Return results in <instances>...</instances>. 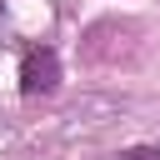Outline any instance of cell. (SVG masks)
I'll return each mask as SVG.
<instances>
[{
    "mask_svg": "<svg viewBox=\"0 0 160 160\" xmlns=\"http://www.w3.org/2000/svg\"><path fill=\"white\" fill-rule=\"evenodd\" d=\"M115 160H160V150H155V145H130V150H120Z\"/></svg>",
    "mask_w": 160,
    "mask_h": 160,
    "instance_id": "cell-2",
    "label": "cell"
},
{
    "mask_svg": "<svg viewBox=\"0 0 160 160\" xmlns=\"http://www.w3.org/2000/svg\"><path fill=\"white\" fill-rule=\"evenodd\" d=\"M55 85H60V55L50 45L25 50V60H20V90L25 95H50Z\"/></svg>",
    "mask_w": 160,
    "mask_h": 160,
    "instance_id": "cell-1",
    "label": "cell"
}]
</instances>
